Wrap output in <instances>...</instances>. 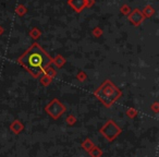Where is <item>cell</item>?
I'll list each match as a JSON object with an SVG mask.
<instances>
[{"instance_id": "cell-1", "label": "cell", "mask_w": 159, "mask_h": 157, "mask_svg": "<svg viewBox=\"0 0 159 157\" xmlns=\"http://www.w3.org/2000/svg\"><path fill=\"white\" fill-rule=\"evenodd\" d=\"M52 62L50 56L38 44H33L20 58L19 63L34 77L38 76Z\"/></svg>"}, {"instance_id": "cell-2", "label": "cell", "mask_w": 159, "mask_h": 157, "mask_svg": "<svg viewBox=\"0 0 159 157\" xmlns=\"http://www.w3.org/2000/svg\"><path fill=\"white\" fill-rule=\"evenodd\" d=\"M95 94L97 95L98 98L102 99V102L104 103L106 106H111V104H112L115 100L109 95H111L113 98L117 99L120 96V91L110 82V81H106V82L96 91Z\"/></svg>"}, {"instance_id": "cell-3", "label": "cell", "mask_w": 159, "mask_h": 157, "mask_svg": "<svg viewBox=\"0 0 159 157\" xmlns=\"http://www.w3.org/2000/svg\"><path fill=\"white\" fill-rule=\"evenodd\" d=\"M102 133L107 139H109V141H112V140L120 133V129L118 128L116 124H113L112 121H109V123H107L106 126L102 129Z\"/></svg>"}, {"instance_id": "cell-4", "label": "cell", "mask_w": 159, "mask_h": 157, "mask_svg": "<svg viewBox=\"0 0 159 157\" xmlns=\"http://www.w3.org/2000/svg\"><path fill=\"white\" fill-rule=\"evenodd\" d=\"M144 19L145 18H144L143 13H142V11L139 9H134L133 11H131L130 13H129V21H130L134 26H139L144 21Z\"/></svg>"}, {"instance_id": "cell-5", "label": "cell", "mask_w": 159, "mask_h": 157, "mask_svg": "<svg viewBox=\"0 0 159 157\" xmlns=\"http://www.w3.org/2000/svg\"><path fill=\"white\" fill-rule=\"evenodd\" d=\"M55 105L56 106H53V104L51 103L50 105H49V107L47 108V110L50 113V115L52 116V117L57 118L59 117L60 115H61V113L64 110V107H62V105L60 104L58 100H55Z\"/></svg>"}, {"instance_id": "cell-6", "label": "cell", "mask_w": 159, "mask_h": 157, "mask_svg": "<svg viewBox=\"0 0 159 157\" xmlns=\"http://www.w3.org/2000/svg\"><path fill=\"white\" fill-rule=\"evenodd\" d=\"M68 3L75 12H81L86 8V0H69Z\"/></svg>"}, {"instance_id": "cell-7", "label": "cell", "mask_w": 159, "mask_h": 157, "mask_svg": "<svg viewBox=\"0 0 159 157\" xmlns=\"http://www.w3.org/2000/svg\"><path fill=\"white\" fill-rule=\"evenodd\" d=\"M142 13H143L144 18H152L155 13V9L152 6H146L143 9V11H142Z\"/></svg>"}, {"instance_id": "cell-8", "label": "cell", "mask_w": 159, "mask_h": 157, "mask_svg": "<svg viewBox=\"0 0 159 157\" xmlns=\"http://www.w3.org/2000/svg\"><path fill=\"white\" fill-rule=\"evenodd\" d=\"M16 11H18V13L20 14V16H23V14L26 12V9H25L23 6H19L18 7V9H16Z\"/></svg>"}, {"instance_id": "cell-9", "label": "cell", "mask_w": 159, "mask_h": 157, "mask_svg": "<svg viewBox=\"0 0 159 157\" xmlns=\"http://www.w3.org/2000/svg\"><path fill=\"white\" fill-rule=\"evenodd\" d=\"M131 11H132V10H131L128 6H123V7L121 8V12L124 14H129V12H131Z\"/></svg>"}, {"instance_id": "cell-10", "label": "cell", "mask_w": 159, "mask_h": 157, "mask_svg": "<svg viewBox=\"0 0 159 157\" xmlns=\"http://www.w3.org/2000/svg\"><path fill=\"white\" fill-rule=\"evenodd\" d=\"M94 3V0H86V7H92Z\"/></svg>"}]
</instances>
